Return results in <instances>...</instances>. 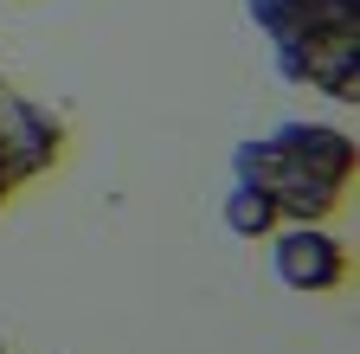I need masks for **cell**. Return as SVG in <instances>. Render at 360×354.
Returning a JSON list of instances; mask_svg holds the SVG:
<instances>
[{"mask_svg": "<svg viewBox=\"0 0 360 354\" xmlns=\"http://www.w3.org/2000/svg\"><path fill=\"white\" fill-rule=\"evenodd\" d=\"M65 148H71L65 122L45 110V103L20 97L13 84L0 77V167H7L13 194H20L26 181H39V174H52V167L65 161Z\"/></svg>", "mask_w": 360, "mask_h": 354, "instance_id": "3957f363", "label": "cell"}, {"mask_svg": "<svg viewBox=\"0 0 360 354\" xmlns=\"http://www.w3.org/2000/svg\"><path fill=\"white\" fill-rule=\"evenodd\" d=\"M0 354H13V348H7V341H0Z\"/></svg>", "mask_w": 360, "mask_h": 354, "instance_id": "52a82bcc", "label": "cell"}, {"mask_svg": "<svg viewBox=\"0 0 360 354\" xmlns=\"http://www.w3.org/2000/svg\"><path fill=\"white\" fill-rule=\"evenodd\" d=\"M270 271L296 296H335L354 277V251L315 219V226H277L270 232Z\"/></svg>", "mask_w": 360, "mask_h": 354, "instance_id": "277c9868", "label": "cell"}, {"mask_svg": "<svg viewBox=\"0 0 360 354\" xmlns=\"http://www.w3.org/2000/svg\"><path fill=\"white\" fill-rule=\"evenodd\" d=\"M245 20L270 39L283 84L360 103V0H245Z\"/></svg>", "mask_w": 360, "mask_h": 354, "instance_id": "7a4b0ae2", "label": "cell"}, {"mask_svg": "<svg viewBox=\"0 0 360 354\" xmlns=\"http://www.w3.org/2000/svg\"><path fill=\"white\" fill-rule=\"evenodd\" d=\"M277 226H283L277 200L264 187H251V181H232V194H225V232L232 239H270Z\"/></svg>", "mask_w": 360, "mask_h": 354, "instance_id": "5b68a950", "label": "cell"}, {"mask_svg": "<svg viewBox=\"0 0 360 354\" xmlns=\"http://www.w3.org/2000/svg\"><path fill=\"white\" fill-rule=\"evenodd\" d=\"M13 200V181H7V167H0V206H7Z\"/></svg>", "mask_w": 360, "mask_h": 354, "instance_id": "8992f818", "label": "cell"}, {"mask_svg": "<svg viewBox=\"0 0 360 354\" xmlns=\"http://www.w3.org/2000/svg\"><path fill=\"white\" fill-rule=\"evenodd\" d=\"M360 142L341 122H277L270 136H251L232 148V181H251L277 200L283 226H315L335 219L354 194Z\"/></svg>", "mask_w": 360, "mask_h": 354, "instance_id": "6da1fadb", "label": "cell"}]
</instances>
